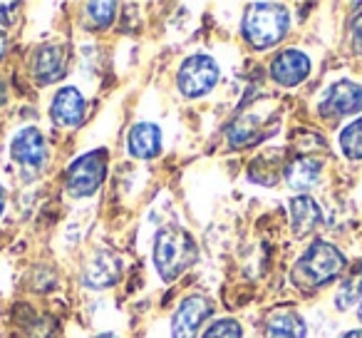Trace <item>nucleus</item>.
<instances>
[{
  "mask_svg": "<svg viewBox=\"0 0 362 338\" xmlns=\"http://www.w3.org/2000/svg\"><path fill=\"white\" fill-rule=\"evenodd\" d=\"M345 254L327 242H313L308 252L296 261L291 278L303 291H315L317 286H325L332 278H337L345 269Z\"/></svg>",
  "mask_w": 362,
  "mask_h": 338,
  "instance_id": "1",
  "label": "nucleus"
},
{
  "mask_svg": "<svg viewBox=\"0 0 362 338\" xmlns=\"http://www.w3.org/2000/svg\"><path fill=\"white\" fill-rule=\"evenodd\" d=\"M199 249L192 234L181 227H164L154 239V266L164 281H174L197 264Z\"/></svg>",
  "mask_w": 362,
  "mask_h": 338,
  "instance_id": "2",
  "label": "nucleus"
},
{
  "mask_svg": "<svg viewBox=\"0 0 362 338\" xmlns=\"http://www.w3.org/2000/svg\"><path fill=\"white\" fill-rule=\"evenodd\" d=\"M291 18L288 11L278 3H251L243 16V38L256 50L273 47L286 38Z\"/></svg>",
  "mask_w": 362,
  "mask_h": 338,
  "instance_id": "3",
  "label": "nucleus"
},
{
  "mask_svg": "<svg viewBox=\"0 0 362 338\" xmlns=\"http://www.w3.org/2000/svg\"><path fill=\"white\" fill-rule=\"evenodd\" d=\"M107 177V152L95 150L87 154L77 157L70 167H67V192L72 197H92L97 189L102 187Z\"/></svg>",
  "mask_w": 362,
  "mask_h": 338,
  "instance_id": "4",
  "label": "nucleus"
},
{
  "mask_svg": "<svg viewBox=\"0 0 362 338\" xmlns=\"http://www.w3.org/2000/svg\"><path fill=\"white\" fill-rule=\"evenodd\" d=\"M218 77H221V70H218L216 60L199 52V55H192L181 62L176 85L184 97H204L216 87Z\"/></svg>",
  "mask_w": 362,
  "mask_h": 338,
  "instance_id": "5",
  "label": "nucleus"
},
{
  "mask_svg": "<svg viewBox=\"0 0 362 338\" xmlns=\"http://www.w3.org/2000/svg\"><path fill=\"white\" fill-rule=\"evenodd\" d=\"M211 316V301L206 296H187L171 318V338H197L199 328Z\"/></svg>",
  "mask_w": 362,
  "mask_h": 338,
  "instance_id": "6",
  "label": "nucleus"
},
{
  "mask_svg": "<svg viewBox=\"0 0 362 338\" xmlns=\"http://www.w3.org/2000/svg\"><path fill=\"white\" fill-rule=\"evenodd\" d=\"M355 112H362V85L350 80L335 82L320 102V115L325 117H345Z\"/></svg>",
  "mask_w": 362,
  "mask_h": 338,
  "instance_id": "7",
  "label": "nucleus"
},
{
  "mask_svg": "<svg viewBox=\"0 0 362 338\" xmlns=\"http://www.w3.org/2000/svg\"><path fill=\"white\" fill-rule=\"evenodd\" d=\"M122 274V259L110 249H100L82 269V283L87 288H107L117 283Z\"/></svg>",
  "mask_w": 362,
  "mask_h": 338,
  "instance_id": "8",
  "label": "nucleus"
},
{
  "mask_svg": "<svg viewBox=\"0 0 362 338\" xmlns=\"http://www.w3.org/2000/svg\"><path fill=\"white\" fill-rule=\"evenodd\" d=\"M11 154L18 164L28 167V169L42 167V162H45V157H47V145H45L42 132L35 130V127L21 130L11 142Z\"/></svg>",
  "mask_w": 362,
  "mask_h": 338,
  "instance_id": "9",
  "label": "nucleus"
},
{
  "mask_svg": "<svg viewBox=\"0 0 362 338\" xmlns=\"http://www.w3.org/2000/svg\"><path fill=\"white\" fill-rule=\"evenodd\" d=\"M308 75H310V60L300 50H283L271 62V77L281 87L300 85Z\"/></svg>",
  "mask_w": 362,
  "mask_h": 338,
  "instance_id": "10",
  "label": "nucleus"
},
{
  "mask_svg": "<svg viewBox=\"0 0 362 338\" xmlns=\"http://www.w3.org/2000/svg\"><path fill=\"white\" fill-rule=\"evenodd\" d=\"M67 55L62 45H42L33 57V77L37 85H52L65 75Z\"/></svg>",
  "mask_w": 362,
  "mask_h": 338,
  "instance_id": "11",
  "label": "nucleus"
},
{
  "mask_svg": "<svg viewBox=\"0 0 362 338\" xmlns=\"http://www.w3.org/2000/svg\"><path fill=\"white\" fill-rule=\"evenodd\" d=\"M50 115L55 125L60 127H77L85 117V97L77 87H62L55 97H52Z\"/></svg>",
  "mask_w": 362,
  "mask_h": 338,
  "instance_id": "12",
  "label": "nucleus"
},
{
  "mask_svg": "<svg viewBox=\"0 0 362 338\" xmlns=\"http://www.w3.org/2000/svg\"><path fill=\"white\" fill-rule=\"evenodd\" d=\"M291 224L296 237H308L322 224V209L315 199L300 194L291 202Z\"/></svg>",
  "mask_w": 362,
  "mask_h": 338,
  "instance_id": "13",
  "label": "nucleus"
},
{
  "mask_svg": "<svg viewBox=\"0 0 362 338\" xmlns=\"http://www.w3.org/2000/svg\"><path fill=\"white\" fill-rule=\"evenodd\" d=\"M127 147L136 159H151L161 152V130L151 122H139L132 127Z\"/></svg>",
  "mask_w": 362,
  "mask_h": 338,
  "instance_id": "14",
  "label": "nucleus"
},
{
  "mask_svg": "<svg viewBox=\"0 0 362 338\" xmlns=\"http://www.w3.org/2000/svg\"><path fill=\"white\" fill-rule=\"evenodd\" d=\"M305 321L293 308H278L266 318V338H305Z\"/></svg>",
  "mask_w": 362,
  "mask_h": 338,
  "instance_id": "15",
  "label": "nucleus"
},
{
  "mask_svg": "<svg viewBox=\"0 0 362 338\" xmlns=\"http://www.w3.org/2000/svg\"><path fill=\"white\" fill-rule=\"evenodd\" d=\"M317 179H320V162L313 157H298L286 169V182L298 192L310 189L313 184H317Z\"/></svg>",
  "mask_w": 362,
  "mask_h": 338,
  "instance_id": "16",
  "label": "nucleus"
},
{
  "mask_svg": "<svg viewBox=\"0 0 362 338\" xmlns=\"http://www.w3.org/2000/svg\"><path fill=\"white\" fill-rule=\"evenodd\" d=\"M360 298H362V264H355L352 271L342 278L340 288H337L335 306L340 308V311H347V308L357 306Z\"/></svg>",
  "mask_w": 362,
  "mask_h": 338,
  "instance_id": "17",
  "label": "nucleus"
},
{
  "mask_svg": "<svg viewBox=\"0 0 362 338\" xmlns=\"http://www.w3.org/2000/svg\"><path fill=\"white\" fill-rule=\"evenodd\" d=\"M261 135V122L256 115H241L231 127H228V145L231 147H246L258 140Z\"/></svg>",
  "mask_w": 362,
  "mask_h": 338,
  "instance_id": "18",
  "label": "nucleus"
},
{
  "mask_svg": "<svg viewBox=\"0 0 362 338\" xmlns=\"http://www.w3.org/2000/svg\"><path fill=\"white\" fill-rule=\"evenodd\" d=\"M340 142V152L347 159H362V117L347 125L337 137Z\"/></svg>",
  "mask_w": 362,
  "mask_h": 338,
  "instance_id": "19",
  "label": "nucleus"
},
{
  "mask_svg": "<svg viewBox=\"0 0 362 338\" xmlns=\"http://www.w3.org/2000/svg\"><path fill=\"white\" fill-rule=\"evenodd\" d=\"M85 11L95 28H110V23L115 21L117 6L115 3H87Z\"/></svg>",
  "mask_w": 362,
  "mask_h": 338,
  "instance_id": "20",
  "label": "nucleus"
},
{
  "mask_svg": "<svg viewBox=\"0 0 362 338\" xmlns=\"http://www.w3.org/2000/svg\"><path fill=\"white\" fill-rule=\"evenodd\" d=\"M202 338H243V328H241V323L233 321V318H221V321L214 323Z\"/></svg>",
  "mask_w": 362,
  "mask_h": 338,
  "instance_id": "21",
  "label": "nucleus"
},
{
  "mask_svg": "<svg viewBox=\"0 0 362 338\" xmlns=\"http://www.w3.org/2000/svg\"><path fill=\"white\" fill-rule=\"evenodd\" d=\"M352 47L355 52H362V13L352 21Z\"/></svg>",
  "mask_w": 362,
  "mask_h": 338,
  "instance_id": "22",
  "label": "nucleus"
},
{
  "mask_svg": "<svg viewBox=\"0 0 362 338\" xmlns=\"http://www.w3.org/2000/svg\"><path fill=\"white\" fill-rule=\"evenodd\" d=\"M18 11V3H0V23H13V13Z\"/></svg>",
  "mask_w": 362,
  "mask_h": 338,
  "instance_id": "23",
  "label": "nucleus"
},
{
  "mask_svg": "<svg viewBox=\"0 0 362 338\" xmlns=\"http://www.w3.org/2000/svg\"><path fill=\"white\" fill-rule=\"evenodd\" d=\"M6 52H8V35L3 30H0V60L6 57Z\"/></svg>",
  "mask_w": 362,
  "mask_h": 338,
  "instance_id": "24",
  "label": "nucleus"
},
{
  "mask_svg": "<svg viewBox=\"0 0 362 338\" xmlns=\"http://www.w3.org/2000/svg\"><path fill=\"white\" fill-rule=\"evenodd\" d=\"M342 338H362V331H360V328H357V331H347Z\"/></svg>",
  "mask_w": 362,
  "mask_h": 338,
  "instance_id": "25",
  "label": "nucleus"
},
{
  "mask_svg": "<svg viewBox=\"0 0 362 338\" xmlns=\"http://www.w3.org/2000/svg\"><path fill=\"white\" fill-rule=\"evenodd\" d=\"M3 209H6V192L0 187V214H3Z\"/></svg>",
  "mask_w": 362,
  "mask_h": 338,
  "instance_id": "26",
  "label": "nucleus"
},
{
  "mask_svg": "<svg viewBox=\"0 0 362 338\" xmlns=\"http://www.w3.org/2000/svg\"><path fill=\"white\" fill-rule=\"evenodd\" d=\"M95 338H119L117 333H110V331H105V333H100V336H95Z\"/></svg>",
  "mask_w": 362,
  "mask_h": 338,
  "instance_id": "27",
  "label": "nucleus"
},
{
  "mask_svg": "<svg viewBox=\"0 0 362 338\" xmlns=\"http://www.w3.org/2000/svg\"><path fill=\"white\" fill-rule=\"evenodd\" d=\"M360 321H362V303H360Z\"/></svg>",
  "mask_w": 362,
  "mask_h": 338,
  "instance_id": "28",
  "label": "nucleus"
}]
</instances>
